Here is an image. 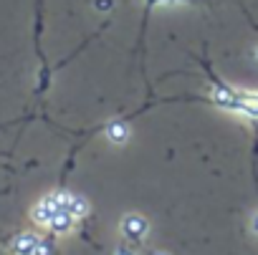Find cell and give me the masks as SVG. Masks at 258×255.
Listing matches in <instances>:
<instances>
[{
  "instance_id": "1",
  "label": "cell",
  "mask_w": 258,
  "mask_h": 255,
  "mask_svg": "<svg viewBox=\"0 0 258 255\" xmlns=\"http://www.w3.org/2000/svg\"><path fill=\"white\" fill-rule=\"evenodd\" d=\"M119 232L126 242H142L147 235H150V220L137 215V212H129L121 217L119 222Z\"/></svg>"
},
{
  "instance_id": "2",
  "label": "cell",
  "mask_w": 258,
  "mask_h": 255,
  "mask_svg": "<svg viewBox=\"0 0 258 255\" xmlns=\"http://www.w3.org/2000/svg\"><path fill=\"white\" fill-rule=\"evenodd\" d=\"M38 235L36 232H18L11 242H8V250L13 255H36V245H38Z\"/></svg>"
},
{
  "instance_id": "3",
  "label": "cell",
  "mask_w": 258,
  "mask_h": 255,
  "mask_svg": "<svg viewBox=\"0 0 258 255\" xmlns=\"http://www.w3.org/2000/svg\"><path fill=\"white\" fill-rule=\"evenodd\" d=\"M104 137H106V142L121 147V144L129 142V126H126L124 121H119V119H111V121L106 124V129H104Z\"/></svg>"
},
{
  "instance_id": "4",
  "label": "cell",
  "mask_w": 258,
  "mask_h": 255,
  "mask_svg": "<svg viewBox=\"0 0 258 255\" xmlns=\"http://www.w3.org/2000/svg\"><path fill=\"white\" fill-rule=\"evenodd\" d=\"M48 227L56 232V235H69L74 227H76V217L69 212V210H58L53 215V220L48 222Z\"/></svg>"
},
{
  "instance_id": "5",
  "label": "cell",
  "mask_w": 258,
  "mask_h": 255,
  "mask_svg": "<svg viewBox=\"0 0 258 255\" xmlns=\"http://www.w3.org/2000/svg\"><path fill=\"white\" fill-rule=\"evenodd\" d=\"M56 212H58L56 207H51L48 202H43V200H41V202L31 210V217H33V222H38V225H46V227H48V222L53 220V215H56Z\"/></svg>"
},
{
  "instance_id": "6",
  "label": "cell",
  "mask_w": 258,
  "mask_h": 255,
  "mask_svg": "<svg viewBox=\"0 0 258 255\" xmlns=\"http://www.w3.org/2000/svg\"><path fill=\"white\" fill-rule=\"evenodd\" d=\"M66 210L79 220V217H86V215H89V202H86V197L71 192V200H69V207H66Z\"/></svg>"
},
{
  "instance_id": "7",
  "label": "cell",
  "mask_w": 258,
  "mask_h": 255,
  "mask_svg": "<svg viewBox=\"0 0 258 255\" xmlns=\"http://www.w3.org/2000/svg\"><path fill=\"white\" fill-rule=\"evenodd\" d=\"M36 255H53V242L51 240H38V245H36Z\"/></svg>"
},
{
  "instance_id": "8",
  "label": "cell",
  "mask_w": 258,
  "mask_h": 255,
  "mask_svg": "<svg viewBox=\"0 0 258 255\" xmlns=\"http://www.w3.org/2000/svg\"><path fill=\"white\" fill-rule=\"evenodd\" d=\"M96 11H111L114 8V0H94Z\"/></svg>"
},
{
  "instance_id": "9",
  "label": "cell",
  "mask_w": 258,
  "mask_h": 255,
  "mask_svg": "<svg viewBox=\"0 0 258 255\" xmlns=\"http://www.w3.org/2000/svg\"><path fill=\"white\" fill-rule=\"evenodd\" d=\"M114 255H137L132 247H126V245H119L116 250H114Z\"/></svg>"
},
{
  "instance_id": "10",
  "label": "cell",
  "mask_w": 258,
  "mask_h": 255,
  "mask_svg": "<svg viewBox=\"0 0 258 255\" xmlns=\"http://www.w3.org/2000/svg\"><path fill=\"white\" fill-rule=\"evenodd\" d=\"M157 3H175V0H147V6H150V8H155Z\"/></svg>"
},
{
  "instance_id": "11",
  "label": "cell",
  "mask_w": 258,
  "mask_h": 255,
  "mask_svg": "<svg viewBox=\"0 0 258 255\" xmlns=\"http://www.w3.org/2000/svg\"><path fill=\"white\" fill-rule=\"evenodd\" d=\"M250 227H253V232H255V235H258V212H255V215H253V222H250Z\"/></svg>"
},
{
  "instance_id": "12",
  "label": "cell",
  "mask_w": 258,
  "mask_h": 255,
  "mask_svg": "<svg viewBox=\"0 0 258 255\" xmlns=\"http://www.w3.org/2000/svg\"><path fill=\"white\" fill-rule=\"evenodd\" d=\"M152 255H170V252H165V250H157V252H152Z\"/></svg>"
},
{
  "instance_id": "13",
  "label": "cell",
  "mask_w": 258,
  "mask_h": 255,
  "mask_svg": "<svg viewBox=\"0 0 258 255\" xmlns=\"http://www.w3.org/2000/svg\"><path fill=\"white\" fill-rule=\"evenodd\" d=\"M255 61H258V48H255Z\"/></svg>"
}]
</instances>
